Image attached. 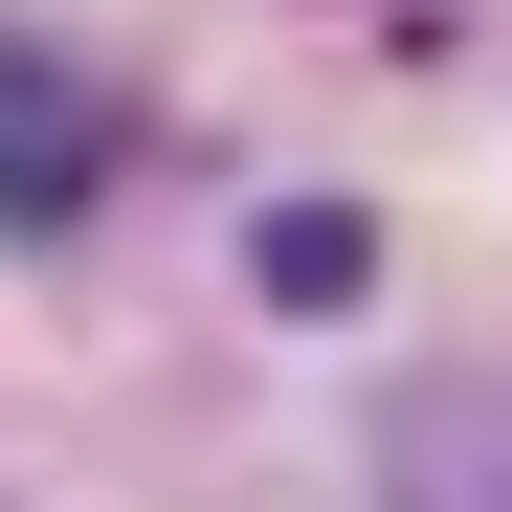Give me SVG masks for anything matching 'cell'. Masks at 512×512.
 I'll return each instance as SVG.
<instances>
[{"instance_id":"1","label":"cell","mask_w":512,"mask_h":512,"mask_svg":"<svg viewBox=\"0 0 512 512\" xmlns=\"http://www.w3.org/2000/svg\"><path fill=\"white\" fill-rule=\"evenodd\" d=\"M90 156H112V112L67 90L45 45H0V223H67V201H90Z\"/></svg>"}]
</instances>
